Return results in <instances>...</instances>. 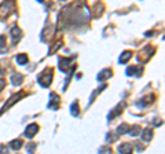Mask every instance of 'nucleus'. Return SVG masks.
Returning a JSON list of instances; mask_svg holds the SVG:
<instances>
[{
    "instance_id": "nucleus-1",
    "label": "nucleus",
    "mask_w": 165,
    "mask_h": 154,
    "mask_svg": "<svg viewBox=\"0 0 165 154\" xmlns=\"http://www.w3.org/2000/svg\"><path fill=\"white\" fill-rule=\"evenodd\" d=\"M52 76H54V70H52L51 68H45L44 70L39 74L37 81H39V84L43 88H47V87H50V84L52 83Z\"/></svg>"
},
{
    "instance_id": "nucleus-2",
    "label": "nucleus",
    "mask_w": 165,
    "mask_h": 154,
    "mask_svg": "<svg viewBox=\"0 0 165 154\" xmlns=\"http://www.w3.org/2000/svg\"><path fill=\"white\" fill-rule=\"evenodd\" d=\"M14 7H15L14 0H6V2L0 4V21L8 18L14 11Z\"/></svg>"
},
{
    "instance_id": "nucleus-3",
    "label": "nucleus",
    "mask_w": 165,
    "mask_h": 154,
    "mask_svg": "<svg viewBox=\"0 0 165 154\" xmlns=\"http://www.w3.org/2000/svg\"><path fill=\"white\" fill-rule=\"evenodd\" d=\"M25 95H26V92H25V91H19V92H17V94L11 95V96H10V98H8V101H7L6 103L3 105V107H2V110H0V116H2V114H4V113H6L7 110L10 109V107H11V106H14V105L17 103V102H18V101H21V99L24 98Z\"/></svg>"
},
{
    "instance_id": "nucleus-4",
    "label": "nucleus",
    "mask_w": 165,
    "mask_h": 154,
    "mask_svg": "<svg viewBox=\"0 0 165 154\" xmlns=\"http://www.w3.org/2000/svg\"><path fill=\"white\" fill-rule=\"evenodd\" d=\"M154 52H156V48H154L153 45H146L143 50H140L138 52V55H136V61H138L139 63H146L147 61L153 56Z\"/></svg>"
},
{
    "instance_id": "nucleus-5",
    "label": "nucleus",
    "mask_w": 165,
    "mask_h": 154,
    "mask_svg": "<svg viewBox=\"0 0 165 154\" xmlns=\"http://www.w3.org/2000/svg\"><path fill=\"white\" fill-rule=\"evenodd\" d=\"M61 105V98L57 92H51L50 94V102H48V109L51 110H58Z\"/></svg>"
},
{
    "instance_id": "nucleus-6",
    "label": "nucleus",
    "mask_w": 165,
    "mask_h": 154,
    "mask_svg": "<svg viewBox=\"0 0 165 154\" xmlns=\"http://www.w3.org/2000/svg\"><path fill=\"white\" fill-rule=\"evenodd\" d=\"M54 33H55V28L52 26V25H50V26H45L44 29H43L41 32V36H40V38H41V42H50L52 37H54Z\"/></svg>"
},
{
    "instance_id": "nucleus-7",
    "label": "nucleus",
    "mask_w": 165,
    "mask_h": 154,
    "mask_svg": "<svg viewBox=\"0 0 165 154\" xmlns=\"http://www.w3.org/2000/svg\"><path fill=\"white\" fill-rule=\"evenodd\" d=\"M58 63H59L58 65L59 70L63 72V73H68L72 69V58H59Z\"/></svg>"
},
{
    "instance_id": "nucleus-8",
    "label": "nucleus",
    "mask_w": 165,
    "mask_h": 154,
    "mask_svg": "<svg viewBox=\"0 0 165 154\" xmlns=\"http://www.w3.org/2000/svg\"><path fill=\"white\" fill-rule=\"evenodd\" d=\"M124 107H125V103H124V102H121L120 105H117V106L114 107V109L107 114V121L110 122V121H113V120H114V117H118V116L123 113Z\"/></svg>"
},
{
    "instance_id": "nucleus-9",
    "label": "nucleus",
    "mask_w": 165,
    "mask_h": 154,
    "mask_svg": "<svg viewBox=\"0 0 165 154\" xmlns=\"http://www.w3.org/2000/svg\"><path fill=\"white\" fill-rule=\"evenodd\" d=\"M39 125L37 124H29L26 128H25V136L28 138V139H32V138H35L37 135V132H39Z\"/></svg>"
},
{
    "instance_id": "nucleus-10",
    "label": "nucleus",
    "mask_w": 165,
    "mask_h": 154,
    "mask_svg": "<svg viewBox=\"0 0 165 154\" xmlns=\"http://www.w3.org/2000/svg\"><path fill=\"white\" fill-rule=\"evenodd\" d=\"M125 74L129 77H140L142 74H143V68H140V66H128L125 70Z\"/></svg>"
},
{
    "instance_id": "nucleus-11",
    "label": "nucleus",
    "mask_w": 165,
    "mask_h": 154,
    "mask_svg": "<svg viewBox=\"0 0 165 154\" xmlns=\"http://www.w3.org/2000/svg\"><path fill=\"white\" fill-rule=\"evenodd\" d=\"M11 38H12V43H14V44H17L22 38V30L19 29L18 26H14L11 29Z\"/></svg>"
},
{
    "instance_id": "nucleus-12",
    "label": "nucleus",
    "mask_w": 165,
    "mask_h": 154,
    "mask_svg": "<svg viewBox=\"0 0 165 154\" xmlns=\"http://www.w3.org/2000/svg\"><path fill=\"white\" fill-rule=\"evenodd\" d=\"M111 76H113L111 69H105V70H102V72H99V73H98L96 80H98V81H105V80H107V79H110Z\"/></svg>"
},
{
    "instance_id": "nucleus-13",
    "label": "nucleus",
    "mask_w": 165,
    "mask_h": 154,
    "mask_svg": "<svg viewBox=\"0 0 165 154\" xmlns=\"http://www.w3.org/2000/svg\"><path fill=\"white\" fill-rule=\"evenodd\" d=\"M117 151L120 154H131L132 153V145L129 143H121L117 147Z\"/></svg>"
},
{
    "instance_id": "nucleus-14",
    "label": "nucleus",
    "mask_w": 165,
    "mask_h": 154,
    "mask_svg": "<svg viewBox=\"0 0 165 154\" xmlns=\"http://www.w3.org/2000/svg\"><path fill=\"white\" fill-rule=\"evenodd\" d=\"M140 135H142L143 142H150V140L153 139V129H151V128H146V129H143L140 132Z\"/></svg>"
},
{
    "instance_id": "nucleus-15",
    "label": "nucleus",
    "mask_w": 165,
    "mask_h": 154,
    "mask_svg": "<svg viewBox=\"0 0 165 154\" xmlns=\"http://www.w3.org/2000/svg\"><path fill=\"white\" fill-rule=\"evenodd\" d=\"M154 99H156V96H154V95H150V96H144L143 99H140V101L136 103V106L144 107V106H147V105H150L151 102H154Z\"/></svg>"
},
{
    "instance_id": "nucleus-16",
    "label": "nucleus",
    "mask_w": 165,
    "mask_h": 154,
    "mask_svg": "<svg viewBox=\"0 0 165 154\" xmlns=\"http://www.w3.org/2000/svg\"><path fill=\"white\" fill-rule=\"evenodd\" d=\"M131 58H132L131 51H124V52L120 55V58H118V63H121V65H123V63H127Z\"/></svg>"
},
{
    "instance_id": "nucleus-17",
    "label": "nucleus",
    "mask_w": 165,
    "mask_h": 154,
    "mask_svg": "<svg viewBox=\"0 0 165 154\" xmlns=\"http://www.w3.org/2000/svg\"><path fill=\"white\" fill-rule=\"evenodd\" d=\"M11 83L14 84V85H21V84L24 83V76L19 73H14L11 76Z\"/></svg>"
},
{
    "instance_id": "nucleus-18",
    "label": "nucleus",
    "mask_w": 165,
    "mask_h": 154,
    "mask_svg": "<svg viewBox=\"0 0 165 154\" xmlns=\"http://www.w3.org/2000/svg\"><path fill=\"white\" fill-rule=\"evenodd\" d=\"M70 114H72L73 117H77V116L80 114V107H78L77 101H74L72 105H70Z\"/></svg>"
},
{
    "instance_id": "nucleus-19",
    "label": "nucleus",
    "mask_w": 165,
    "mask_h": 154,
    "mask_svg": "<svg viewBox=\"0 0 165 154\" xmlns=\"http://www.w3.org/2000/svg\"><path fill=\"white\" fill-rule=\"evenodd\" d=\"M15 61H17V63H18V65H26L29 59H28L26 54H18V55L15 56Z\"/></svg>"
},
{
    "instance_id": "nucleus-20",
    "label": "nucleus",
    "mask_w": 165,
    "mask_h": 154,
    "mask_svg": "<svg viewBox=\"0 0 165 154\" xmlns=\"http://www.w3.org/2000/svg\"><path fill=\"white\" fill-rule=\"evenodd\" d=\"M140 132H142V128L139 127V125H134V127L129 128V131H128V133L132 135V136H139Z\"/></svg>"
},
{
    "instance_id": "nucleus-21",
    "label": "nucleus",
    "mask_w": 165,
    "mask_h": 154,
    "mask_svg": "<svg viewBox=\"0 0 165 154\" xmlns=\"http://www.w3.org/2000/svg\"><path fill=\"white\" fill-rule=\"evenodd\" d=\"M129 128H131V127H129L128 124L123 122L121 125H118V128H117V133H118V135H124V133H128Z\"/></svg>"
},
{
    "instance_id": "nucleus-22",
    "label": "nucleus",
    "mask_w": 165,
    "mask_h": 154,
    "mask_svg": "<svg viewBox=\"0 0 165 154\" xmlns=\"http://www.w3.org/2000/svg\"><path fill=\"white\" fill-rule=\"evenodd\" d=\"M10 147L12 149V150H19V149L22 147V140L21 139H14L10 142Z\"/></svg>"
},
{
    "instance_id": "nucleus-23",
    "label": "nucleus",
    "mask_w": 165,
    "mask_h": 154,
    "mask_svg": "<svg viewBox=\"0 0 165 154\" xmlns=\"http://www.w3.org/2000/svg\"><path fill=\"white\" fill-rule=\"evenodd\" d=\"M117 138H118V133L109 132L107 135H106V139H107V142H109V143H113V142H116V140H117Z\"/></svg>"
},
{
    "instance_id": "nucleus-24",
    "label": "nucleus",
    "mask_w": 165,
    "mask_h": 154,
    "mask_svg": "<svg viewBox=\"0 0 165 154\" xmlns=\"http://www.w3.org/2000/svg\"><path fill=\"white\" fill-rule=\"evenodd\" d=\"M6 36H0V52L6 50Z\"/></svg>"
},
{
    "instance_id": "nucleus-25",
    "label": "nucleus",
    "mask_w": 165,
    "mask_h": 154,
    "mask_svg": "<svg viewBox=\"0 0 165 154\" xmlns=\"http://www.w3.org/2000/svg\"><path fill=\"white\" fill-rule=\"evenodd\" d=\"M35 149H36V143H29V145L26 146V151H28V153H33Z\"/></svg>"
},
{
    "instance_id": "nucleus-26",
    "label": "nucleus",
    "mask_w": 165,
    "mask_h": 154,
    "mask_svg": "<svg viewBox=\"0 0 165 154\" xmlns=\"http://www.w3.org/2000/svg\"><path fill=\"white\" fill-rule=\"evenodd\" d=\"M61 45H62V42H61V40H59V42H57V44H55V47H54V48H52V50H51V51H50V55H51V54H54V52H55V51H57V50H58V48H59V47H61Z\"/></svg>"
},
{
    "instance_id": "nucleus-27",
    "label": "nucleus",
    "mask_w": 165,
    "mask_h": 154,
    "mask_svg": "<svg viewBox=\"0 0 165 154\" xmlns=\"http://www.w3.org/2000/svg\"><path fill=\"white\" fill-rule=\"evenodd\" d=\"M4 87H6V81H4L3 79H0V92L4 89Z\"/></svg>"
},
{
    "instance_id": "nucleus-28",
    "label": "nucleus",
    "mask_w": 165,
    "mask_h": 154,
    "mask_svg": "<svg viewBox=\"0 0 165 154\" xmlns=\"http://www.w3.org/2000/svg\"><path fill=\"white\" fill-rule=\"evenodd\" d=\"M102 151H107V153H111V149H109V147H101V149H99V153H102Z\"/></svg>"
},
{
    "instance_id": "nucleus-29",
    "label": "nucleus",
    "mask_w": 165,
    "mask_h": 154,
    "mask_svg": "<svg viewBox=\"0 0 165 154\" xmlns=\"http://www.w3.org/2000/svg\"><path fill=\"white\" fill-rule=\"evenodd\" d=\"M161 124H162L161 119H156V121H154V125H157V127H158V125H161Z\"/></svg>"
},
{
    "instance_id": "nucleus-30",
    "label": "nucleus",
    "mask_w": 165,
    "mask_h": 154,
    "mask_svg": "<svg viewBox=\"0 0 165 154\" xmlns=\"http://www.w3.org/2000/svg\"><path fill=\"white\" fill-rule=\"evenodd\" d=\"M2 151L7 153V147H6V146H0V153H2Z\"/></svg>"
},
{
    "instance_id": "nucleus-31",
    "label": "nucleus",
    "mask_w": 165,
    "mask_h": 154,
    "mask_svg": "<svg viewBox=\"0 0 165 154\" xmlns=\"http://www.w3.org/2000/svg\"><path fill=\"white\" fill-rule=\"evenodd\" d=\"M37 2H39V3H44V0H37Z\"/></svg>"
},
{
    "instance_id": "nucleus-32",
    "label": "nucleus",
    "mask_w": 165,
    "mask_h": 154,
    "mask_svg": "<svg viewBox=\"0 0 165 154\" xmlns=\"http://www.w3.org/2000/svg\"><path fill=\"white\" fill-rule=\"evenodd\" d=\"M0 76H2V69H0Z\"/></svg>"
},
{
    "instance_id": "nucleus-33",
    "label": "nucleus",
    "mask_w": 165,
    "mask_h": 154,
    "mask_svg": "<svg viewBox=\"0 0 165 154\" xmlns=\"http://www.w3.org/2000/svg\"><path fill=\"white\" fill-rule=\"evenodd\" d=\"M59 2H66V0H59Z\"/></svg>"
}]
</instances>
